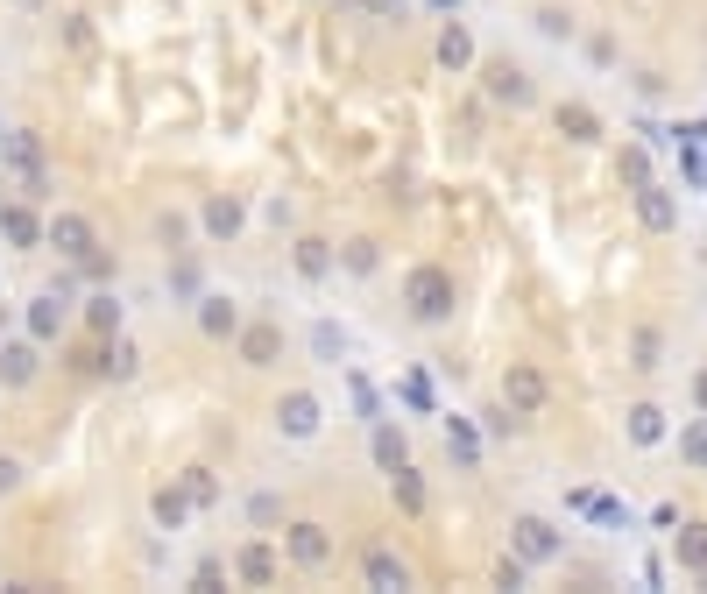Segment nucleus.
Listing matches in <instances>:
<instances>
[{"mask_svg": "<svg viewBox=\"0 0 707 594\" xmlns=\"http://www.w3.org/2000/svg\"><path fill=\"white\" fill-rule=\"evenodd\" d=\"M325 552H333L325 524H291V559L298 566H325Z\"/></svg>", "mask_w": 707, "mask_h": 594, "instance_id": "f257e3e1", "label": "nucleus"}, {"mask_svg": "<svg viewBox=\"0 0 707 594\" xmlns=\"http://www.w3.org/2000/svg\"><path fill=\"white\" fill-rule=\"evenodd\" d=\"M410 297H417V318H446V304H453V291H446L439 269H424V276L410 284Z\"/></svg>", "mask_w": 707, "mask_h": 594, "instance_id": "f03ea898", "label": "nucleus"}, {"mask_svg": "<svg viewBox=\"0 0 707 594\" xmlns=\"http://www.w3.org/2000/svg\"><path fill=\"white\" fill-rule=\"evenodd\" d=\"M50 241H57L64 255H86V248H93V227H86L78 212H64V219H50Z\"/></svg>", "mask_w": 707, "mask_h": 594, "instance_id": "7ed1b4c3", "label": "nucleus"}, {"mask_svg": "<svg viewBox=\"0 0 707 594\" xmlns=\"http://www.w3.org/2000/svg\"><path fill=\"white\" fill-rule=\"evenodd\" d=\"M269 573H276V552H269V545H248V552H241V581H255V588H262Z\"/></svg>", "mask_w": 707, "mask_h": 594, "instance_id": "20e7f679", "label": "nucleus"}, {"mask_svg": "<svg viewBox=\"0 0 707 594\" xmlns=\"http://www.w3.org/2000/svg\"><path fill=\"white\" fill-rule=\"evenodd\" d=\"M276 417H284V425H291V432H311V425H318V403H311V396H291V403H284V410H276Z\"/></svg>", "mask_w": 707, "mask_h": 594, "instance_id": "39448f33", "label": "nucleus"}, {"mask_svg": "<svg viewBox=\"0 0 707 594\" xmlns=\"http://www.w3.org/2000/svg\"><path fill=\"white\" fill-rule=\"evenodd\" d=\"M489 93L496 99H523V71H516V64H489Z\"/></svg>", "mask_w": 707, "mask_h": 594, "instance_id": "423d86ee", "label": "nucleus"}, {"mask_svg": "<svg viewBox=\"0 0 707 594\" xmlns=\"http://www.w3.org/2000/svg\"><path fill=\"white\" fill-rule=\"evenodd\" d=\"M368 581H375V588H404V559L375 552V559H368Z\"/></svg>", "mask_w": 707, "mask_h": 594, "instance_id": "0eeeda50", "label": "nucleus"}, {"mask_svg": "<svg viewBox=\"0 0 707 594\" xmlns=\"http://www.w3.org/2000/svg\"><path fill=\"white\" fill-rule=\"evenodd\" d=\"M205 333H234V304L226 297H205Z\"/></svg>", "mask_w": 707, "mask_h": 594, "instance_id": "6e6552de", "label": "nucleus"}, {"mask_svg": "<svg viewBox=\"0 0 707 594\" xmlns=\"http://www.w3.org/2000/svg\"><path fill=\"white\" fill-rule=\"evenodd\" d=\"M276 361V333H248V368H269Z\"/></svg>", "mask_w": 707, "mask_h": 594, "instance_id": "1a4fd4ad", "label": "nucleus"}, {"mask_svg": "<svg viewBox=\"0 0 707 594\" xmlns=\"http://www.w3.org/2000/svg\"><path fill=\"white\" fill-rule=\"evenodd\" d=\"M29 368H36V354H29V347H7V361H0V375H7V383H29Z\"/></svg>", "mask_w": 707, "mask_h": 594, "instance_id": "9d476101", "label": "nucleus"}, {"mask_svg": "<svg viewBox=\"0 0 707 594\" xmlns=\"http://www.w3.org/2000/svg\"><path fill=\"white\" fill-rule=\"evenodd\" d=\"M156 524H170V531L185 524V495H177V489H163V495H156Z\"/></svg>", "mask_w": 707, "mask_h": 594, "instance_id": "9b49d317", "label": "nucleus"}, {"mask_svg": "<svg viewBox=\"0 0 707 594\" xmlns=\"http://www.w3.org/2000/svg\"><path fill=\"white\" fill-rule=\"evenodd\" d=\"M516 531H523V552H530V559L552 552V531H545V524H516Z\"/></svg>", "mask_w": 707, "mask_h": 594, "instance_id": "f8f14e48", "label": "nucleus"}, {"mask_svg": "<svg viewBox=\"0 0 707 594\" xmlns=\"http://www.w3.org/2000/svg\"><path fill=\"white\" fill-rule=\"evenodd\" d=\"M298 269H304V276H325V241H304V248H298Z\"/></svg>", "mask_w": 707, "mask_h": 594, "instance_id": "ddd939ff", "label": "nucleus"}, {"mask_svg": "<svg viewBox=\"0 0 707 594\" xmlns=\"http://www.w3.org/2000/svg\"><path fill=\"white\" fill-rule=\"evenodd\" d=\"M64 326V311H57V297H36V333H57Z\"/></svg>", "mask_w": 707, "mask_h": 594, "instance_id": "4468645a", "label": "nucleus"}, {"mask_svg": "<svg viewBox=\"0 0 707 594\" xmlns=\"http://www.w3.org/2000/svg\"><path fill=\"white\" fill-rule=\"evenodd\" d=\"M439 57H446V64H467V36H460V29H446V43H439Z\"/></svg>", "mask_w": 707, "mask_h": 594, "instance_id": "2eb2a0df", "label": "nucleus"}, {"mask_svg": "<svg viewBox=\"0 0 707 594\" xmlns=\"http://www.w3.org/2000/svg\"><path fill=\"white\" fill-rule=\"evenodd\" d=\"M503 390H516V403H538V375H509Z\"/></svg>", "mask_w": 707, "mask_h": 594, "instance_id": "dca6fc26", "label": "nucleus"}, {"mask_svg": "<svg viewBox=\"0 0 707 594\" xmlns=\"http://www.w3.org/2000/svg\"><path fill=\"white\" fill-rule=\"evenodd\" d=\"M14 482H21V467H14V460H0V495L14 489Z\"/></svg>", "mask_w": 707, "mask_h": 594, "instance_id": "f3484780", "label": "nucleus"}]
</instances>
